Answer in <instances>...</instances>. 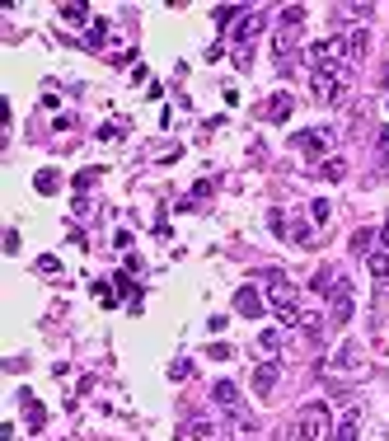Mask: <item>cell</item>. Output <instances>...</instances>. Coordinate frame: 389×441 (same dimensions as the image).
Returning <instances> with one entry per match:
<instances>
[{
    "instance_id": "1",
    "label": "cell",
    "mask_w": 389,
    "mask_h": 441,
    "mask_svg": "<svg viewBox=\"0 0 389 441\" xmlns=\"http://www.w3.org/2000/svg\"><path fill=\"white\" fill-rule=\"evenodd\" d=\"M296 441H328V409L324 404H305V409H300Z\"/></svg>"
},
{
    "instance_id": "2",
    "label": "cell",
    "mask_w": 389,
    "mask_h": 441,
    "mask_svg": "<svg viewBox=\"0 0 389 441\" xmlns=\"http://www.w3.org/2000/svg\"><path fill=\"white\" fill-rule=\"evenodd\" d=\"M296 141V150L300 155H310V160H319L328 150V141H333V132L328 127H310V132H300V136H291Z\"/></svg>"
},
{
    "instance_id": "3",
    "label": "cell",
    "mask_w": 389,
    "mask_h": 441,
    "mask_svg": "<svg viewBox=\"0 0 389 441\" xmlns=\"http://www.w3.org/2000/svg\"><path fill=\"white\" fill-rule=\"evenodd\" d=\"M328 296H333V310H328V315H333V329H347V319H352V286L338 277V286H333Z\"/></svg>"
},
{
    "instance_id": "4",
    "label": "cell",
    "mask_w": 389,
    "mask_h": 441,
    "mask_svg": "<svg viewBox=\"0 0 389 441\" xmlns=\"http://www.w3.org/2000/svg\"><path fill=\"white\" fill-rule=\"evenodd\" d=\"M234 310H239L244 319H258L263 315V296H258L253 286H239V291H234Z\"/></svg>"
},
{
    "instance_id": "5",
    "label": "cell",
    "mask_w": 389,
    "mask_h": 441,
    "mask_svg": "<svg viewBox=\"0 0 389 441\" xmlns=\"http://www.w3.org/2000/svg\"><path fill=\"white\" fill-rule=\"evenodd\" d=\"M291 108H296V99H291V94H272V99L263 104V118H267V122H286V118H291Z\"/></svg>"
},
{
    "instance_id": "6",
    "label": "cell",
    "mask_w": 389,
    "mask_h": 441,
    "mask_svg": "<svg viewBox=\"0 0 389 441\" xmlns=\"http://www.w3.org/2000/svg\"><path fill=\"white\" fill-rule=\"evenodd\" d=\"M258 29H263V15H249L239 29H234V43H239V52H249V43L258 38Z\"/></svg>"
},
{
    "instance_id": "7",
    "label": "cell",
    "mask_w": 389,
    "mask_h": 441,
    "mask_svg": "<svg viewBox=\"0 0 389 441\" xmlns=\"http://www.w3.org/2000/svg\"><path fill=\"white\" fill-rule=\"evenodd\" d=\"M272 385H277V366L263 362L258 371H253V390H258V394H272Z\"/></svg>"
},
{
    "instance_id": "8",
    "label": "cell",
    "mask_w": 389,
    "mask_h": 441,
    "mask_svg": "<svg viewBox=\"0 0 389 441\" xmlns=\"http://www.w3.org/2000/svg\"><path fill=\"white\" fill-rule=\"evenodd\" d=\"M357 362H361V347L357 343H343V347H338V357H333L338 371H357Z\"/></svg>"
},
{
    "instance_id": "9",
    "label": "cell",
    "mask_w": 389,
    "mask_h": 441,
    "mask_svg": "<svg viewBox=\"0 0 389 441\" xmlns=\"http://www.w3.org/2000/svg\"><path fill=\"white\" fill-rule=\"evenodd\" d=\"M371 277H375V286H380V296H385V286H389V253H371Z\"/></svg>"
},
{
    "instance_id": "10",
    "label": "cell",
    "mask_w": 389,
    "mask_h": 441,
    "mask_svg": "<svg viewBox=\"0 0 389 441\" xmlns=\"http://www.w3.org/2000/svg\"><path fill=\"white\" fill-rule=\"evenodd\" d=\"M296 324H300V333H305L310 343H319V338H324V324H319V315H310V310H305V315H300Z\"/></svg>"
},
{
    "instance_id": "11",
    "label": "cell",
    "mask_w": 389,
    "mask_h": 441,
    "mask_svg": "<svg viewBox=\"0 0 389 441\" xmlns=\"http://www.w3.org/2000/svg\"><path fill=\"white\" fill-rule=\"evenodd\" d=\"M357 423H361V418H357V409H347V418H343V423H338V432H333V441H357Z\"/></svg>"
},
{
    "instance_id": "12",
    "label": "cell",
    "mask_w": 389,
    "mask_h": 441,
    "mask_svg": "<svg viewBox=\"0 0 389 441\" xmlns=\"http://www.w3.org/2000/svg\"><path fill=\"white\" fill-rule=\"evenodd\" d=\"M19 404H24V413H29V423H33V427H43L47 413L38 409V399H33V394H19Z\"/></svg>"
},
{
    "instance_id": "13",
    "label": "cell",
    "mask_w": 389,
    "mask_h": 441,
    "mask_svg": "<svg viewBox=\"0 0 389 441\" xmlns=\"http://www.w3.org/2000/svg\"><path fill=\"white\" fill-rule=\"evenodd\" d=\"M319 174L338 183V178H343V174H347V160H324V164H319Z\"/></svg>"
},
{
    "instance_id": "14",
    "label": "cell",
    "mask_w": 389,
    "mask_h": 441,
    "mask_svg": "<svg viewBox=\"0 0 389 441\" xmlns=\"http://www.w3.org/2000/svg\"><path fill=\"white\" fill-rule=\"evenodd\" d=\"M33 183H38V192H57V188H62V183H57V169H43Z\"/></svg>"
},
{
    "instance_id": "15",
    "label": "cell",
    "mask_w": 389,
    "mask_h": 441,
    "mask_svg": "<svg viewBox=\"0 0 389 441\" xmlns=\"http://www.w3.org/2000/svg\"><path fill=\"white\" fill-rule=\"evenodd\" d=\"M281 24H286V29L305 24V10H300V5H286V10H281Z\"/></svg>"
},
{
    "instance_id": "16",
    "label": "cell",
    "mask_w": 389,
    "mask_h": 441,
    "mask_svg": "<svg viewBox=\"0 0 389 441\" xmlns=\"http://www.w3.org/2000/svg\"><path fill=\"white\" fill-rule=\"evenodd\" d=\"M310 211H314V225H328V216H333V206H328L324 197H319V202H314Z\"/></svg>"
},
{
    "instance_id": "17",
    "label": "cell",
    "mask_w": 389,
    "mask_h": 441,
    "mask_svg": "<svg viewBox=\"0 0 389 441\" xmlns=\"http://www.w3.org/2000/svg\"><path fill=\"white\" fill-rule=\"evenodd\" d=\"M380 169L389 174V127H380Z\"/></svg>"
},
{
    "instance_id": "18",
    "label": "cell",
    "mask_w": 389,
    "mask_h": 441,
    "mask_svg": "<svg viewBox=\"0 0 389 441\" xmlns=\"http://www.w3.org/2000/svg\"><path fill=\"white\" fill-rule=\"evenodd\" d=\"M104 38H108V24H104V19H94V24H90V43H104Z\"/></svg>"
},
{
    "instance_id": "19",
    "label": "cell",
    "mask_w": 389,
    "mask_h": 441,
    "mask_svg": "<svg viewBox=\"0 0 389 441\" xmlns=\"http://www.w3.org/2000/svg\"><path fill=\"white\" fill-rule=\"evenodd\" d=\"M371 239H375L371 230H357V235H352V249H357V253H361V249H371Z\"/></svg>"
},
{
    "instance_id": "20",
    "label": "cell",
    "mask_w": 389,
    "mask_h": 441,
    "mask_svg": "<svg viewBox=\"0 0 389 441\" xmlns=\"http://www.w3.org/2000/svg\"><path fill=\"white\" fill-rule=\"evenodd\" d=\"M62 19H71V24H80V19H85V5H62Z\"/></svg>"
},
{
    "instance_id": "21",
    "label": "cell",
    "mask_w": 389,
    "mask_h": 441,
    "mask_svg": "<svg viewBox=\"0 0 389 441\" xmlns=\"http://www.w3.org/2000/svg\"><path fill=\"white\" fill-rule=\"evenodd\" d=\"M122 132H127L122 122H108V127H104V132H99V141H113V136H122Z\"/></svg>"
},
{
    "instance_id": "22",
    "label": "cell",
    "mask_w": 389,
    "mask_h": 441,
    "mask_svg": "<svg viewBox=\"0 0 389 441\" xmlns=\"http://www.w3.org/2000/svg\"><path fill=\"white\" fill-rule=\"evenodd\" d=\"M94 178H99V169H85V174H76V188H90Z\"/></svg>"
},
{
    "instance_id": "23",
    "label": "cell",
    "mask_w": 389,
    "mask_h": 441,
    "mask_svg": "<svg viewBox=\"0 0 389 441\" xmlns=\"http://www.w3.org/2000/svg\"><path fill=\"white\" fill-rule=\"evenodd\" d=\"M380 239H385V244H389V220H385V230H380Z\"/></svg>"
}]
</instances>
